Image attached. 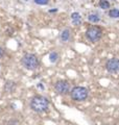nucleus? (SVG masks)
<instances>
[{
    "instance_id": "1",
    "label": "nucleus",
    "mask_w": 119,
    "mask_h": 125,
    "mask_svg": "<svg viewBox=\"0 0 119 125\" xmlns=\"http://www.w3.org/2000/svg\"><path fill=\"white\" fill-rule=\"evenodd\" d=\"M49 107V101L44 96L37 95L30 100V108L36 113H44Z\"/></svg>"
},
{
    "instance_id": "2",
    "label": "nucleus",
    "mask_w": 119,
    "mask_h": 125,
    "mask_svg": "<svg viewBox=\"0 0 119 125\" xmlns=\"http://www.w3.org/2000/svg\"><path fill=\"white\" fill-rule=\"evenodd\" d=\"M21 62H22L23 67L27 70H29V71H34V70L38 69L40 66V61H39L38 56L33 53L24 54V56H23L21 60Z\"/></svg>"
},
{
    "instance_id": "3",
    "label": "nucleus",
    "mask_w": 119,
    "mask_h": 125,
    "mask_svg": "<svg viewBox=\"0 0 119 125\" xmlns=\"http://www.w3.org/2000/svg\"><path fill=\"white\" fill-rule=\"evenodd\" d=\"M89 96V90L85 87H74L70 90L71 99L76 102H83L87 100Z\"/></svg>"
},
{
    "instance_id": "4",
    "label": "nucleus",
    "mask_w": 119,
    "mask_h": 125,
    "mask_svg": "<svg viewBox=\"0 0 119 125\" xmlns=\"http://www.w3.org/2000/svg\"><path fill=\"white\" fill-rule=\"evenodd\" d=\"M86 37L90 42H98L102 37V29L98 26H91L86 31Z\"/></svg>"
},
{
    "instance_id": "5",
    "label": "nucleus",
    "mask_w": 119,
    "mask_h": 125,
    "mask_svg": "<svg viewBox=\"0 0 119 125\" xmlns=\"http://www.w3.org/2000/svg\"><path fill=\"white\" fill-rule=\"evenodd\" d=\"M54 90L59 95H67L70 92V83L67 80H58L54 84Z\"/></svg>"
},
{
    "instance_id": "6",
    "label": "nucleus",
    "mask_w": 119,
    "mask_h": 125,
    "mask_svg": "<svg viewBox=\"0 0 119 125\" xmlns=\"http://www.w3.org/2000/svg\"><path fill=\"white\" fill-rule=\"evenodd\" d=\"M106 69L109 73H117L119 69V61L118 58L113 57L107 61L106 62Z\"/></svg>"
},
{
    "instance_id": "7",
    "label": "nucleus",
    "mask_w": 119,
    "mask_h": 125,
    "mask_svg": "<svg viewBox=\"0 0 119 125\" xmlns=\"http://www.w3.org/2000/svg\"><path fill=\"white\" fill-rule=\"evenodd\" d=\"M16 88H17V84L13 80H7L4 84V91L6 93H13L16 90Z\"/></svg>"
},
{
    "instance_id": "8",
    "label": "nucleus",
    "mask_w": 119,
    "mask_h": 125,
    "mask_svg": "<svg viewBox=\"0 0 119 125\" xmlns=\"http://www.w3.org/2000/svg\"><path fill=\"white\" fill-rule=\"evenodd\" d=\"M70 37H71V31H70V29L66 28V29L63 30L62 33H61V41L64 42V43L68 42L70 40Z\"/></svg>"
},
{
    "instance_id": "9",
    "label": "nucleus",
    "mask_w": 119,
    "mask_h": 125,
    "mask_svg": "<svg viewBox=\"0 0 119 125\" xmlns=\"http://www.w3.org/2000/svg\"><path fill=\"white\" fill-rule=\"evenodd\" d=\"M71 19H72V22L74 25H79L82 23V18L81 15L78 13H72L71 14Z\"/></svg>"
},
{
    "instance_id": "10",
    "label": "nucleus",
    "mask_w": 119,
    "mask_h": 125,
    "mask_svg": "<svg viewBox=\"0 0 119 125\" xmlns=\"http://www.w3.org/2000/svg\"><path fill=\"white\" fill-rule=\"evenodd\" d=\"M88 20L92 23H97L100 21V17H99V15H97V14H90L88 16Z\"/></svg>"
},
{
    "instance_id": "11",
    "label": "nucleus",
    "mask_w": 119,
    "mask_h": 125,
    "mask_svg": "<svg viewBox=\"0 0 119 125\" xmlns=\"http://www.w3.org/2000/svg\"><path fill=\"white\" fill-rule=\"evenodd\" d=\"M99 7L102 10H109L110 9V2L108 0H100V1H99Z\"/></svg>"
},
{
    "instance_id": "12",
    "label": "nucleus",
    "mask_w": 119,
    "mask_h": 125,
    "mask_svg": "<svg viewBox=\"0 0 119 125\" xmlns=\"http://www.w3.org/2000/svg\"><path fill=\"white\" fill-rule=\"evenodd\" d=\"M109 16L113 19H117L119 17V10L117 9H112L109 11Z\"/></svg>"
},
{
    "instance_id": "13",
    "label": "nucleus",
    "mask_w": 119,
    "mask_h": 125,
    "mask_svg": "<svg viewBox=\"0 0 119 125\" xmlns=\"http://www.w3.org/2000/svg\"><path fill=\"white\" fill-rule=\"evenodd\" d=\"M59 60V53L55 52V51H52L50 54H49V61L51 62H55Z\"/></svg>"
},
{
    "instance_id": "14",
    "label": "nucleus",
    "mask_w": 119,
    "mask_h": 125,
    "mask_svg": "<svg viewBox=\"0 0 119 125\" xmlns=\"http://www.w3.org/2000/svg\"><path fill=\"white\" fill-rule=\"evenodd\" d=\"M35 3H37V4L39 5H46V4H48L50 0H34Z\"/></svg>"
},
{
    "instance_id": "15",
    "label": "nucleus",
    "mask_w": 119,
    "mask_h": 125,
    "mask_svg": "<svg viewBox=\"0 0 119 125\" xmlns=\"http://www.w3.org/2000/svg\"><path fill=\"white\" fill-rule=\"evenodd\" d=\"M3 55H4V49L2 47H0V58H2Z\"/></svg>"
},
{
    "instance_id": "16",
    "label": "nucleus",
    "mask_w": 119,
    "mask_h": 125,
    "mask_svg": "<svg viewBox=\"0 0 119 125\" xmlns=\"http://www.w3.org/2000/svg\"><path fill=\"white\" fill-rule=\"evenodd\" d=\"M112 1H116V0H112Z\"/></svg>"
}]
</instances>
